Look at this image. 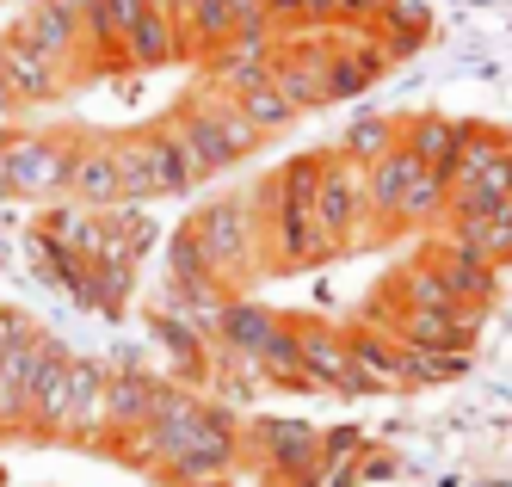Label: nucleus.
Returning a JSON list of instances; mask_svg holds the SVG:
<instances>
[{
  "mask_svg": "<svg viewBox=\"0 0 512 487\" xmlns=\"http://www.w3.org/2000/svg\"><path fill=\"white\" fill-rule=\"evenodd\" d=\"M0 81H7V93H13V99H38V93H50V87H56V62H50L44 50H31L25 37L13 31L7 44H0Z\"/></svg>",
  "mask_w": 512,
  "mask_h": 487,
  "instance_id": "2",
  "label": "nucleus"
},
{
  "mask_svg": "<svg viewBox=\"0 0 512 487\" xmlns=\"http://www.w3.org/2000/svg\"><path fill=\"white\" fill-rule=\"evenodd\" d=\"M7 105H13V93H7V81H0V111H7Z\"/></svg>",
  "mask_w": 512,
  "mask_h": 487,
  "instance_id": "4",
  "label": "nucleus"
},
{
  "mask_svg": "<svg viewBox=\"0 0 512 487\" xmlns=\"http://www.w3.org/2000/svg\"><path fill=\"white\" fill-rule=\"evenodd\" d=\"M68 192L87 198V204H112V198H124V167H118V155H105V148L68 155Z\"/></svg>",
  "mask_w": 512,
  "mask_h": 487,
  "instance_id": "3",
  "label": "nucleus"
},
{
  "mask_svg": "<svg viewBox=\"0 0 512 487\" xmlns=\"http://www.w3.org/2000/svg\"><path fill=\"white\" fill-rule=\"evenodd\" d=\"M68 185V155L50 142H0V198H38Z\"/></svg>",
  "mask_w": 512,
  "mask_h": 487,
  "instance_id": "1",
  "label": "nucleus"
}]
</instances>
